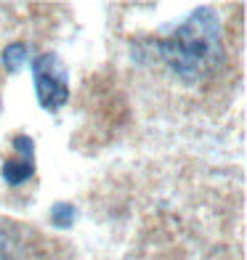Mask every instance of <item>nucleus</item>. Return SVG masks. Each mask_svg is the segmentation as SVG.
I'll return each mask as SVG.
<instances>
[{
  "mask_svg": "<svg viewBox=\"0 0 247 260\" xmlns=\"http://www.w3.org/2000/svg\"><path fill=\"white\" fill-rule=\"evenodd\" d=\"M151 56L175 72L183 82H199L215 72L223 61L221 24L215 11L197 8L189 19L173 27L168 38L146 40Z\"/></svg>",
  "mask_w": 247,
  "mask_h": 260,
  "instance_id": "f257e3e1",
  "label": "nucleus"
},
{
  "mask_svg": "<svg viewBox=\"0 0 247 260\" xmlns=\"http://www.w3.org/2000/svg\"><path fill=\"white\" fill-rule=\"evenodd\" d=\"M32 80L38 90V104L48 112H58L69 99L67 67L56 53H40L32 61Z\"/></svg>",
  "mask_w": 247,
  "mask_h": 260,
  "instance_id": "f03ea898",
  "label": "nucleus"
},
{
  "mask_svg": "<svg viewBox=\"0 0 247 260\" xmlns=\"http://www.w3.org/2000/svg\"><path fill=\"white\" fill-rule=\"evenodd\" d=\"M14 146L19 149V154L3 162V178L11 186H19L35 173V146H32V138L27 136H16Z\"/></svg>",
  "mask_w": 247,
  "mask_h": 260,
  "instance_id": "7ed1b4c3",
  "label": "nucleus"
},
{
  "mask_svg": "<svg viewBox=\"0 0 247 260\" xmlns=\"http://www.w3.org/2000/svg\"><path fill=\"white\" fill-rule=\"evenodd\" d=\"M27 45L24 43H11L8 48L3 51V64H6V69L8 72H19L21 67L27 64Z\"/></svg>",
  "mask_w": 247,
  "mask_h": 260,
  "instance_id": "20e7f679",
  "label": "nucleus"
},
{
  "mask_svg": "<svg viewBox=\"0 0 247 260\" xmlns=\"http://www.w3.org/2000/svg\"><path fill=\"white\" fill-rule=\"evenodd\" d=\"M51 220L56 223V226H72V220H75V207L69 205V202H58V205H53V210H51Z\"/></svg>",
  "mask_w": 247,
  "mask_h": 260,
  "instance_id": "39448f33",
  "label": "nucleus"
}]
</instances>
